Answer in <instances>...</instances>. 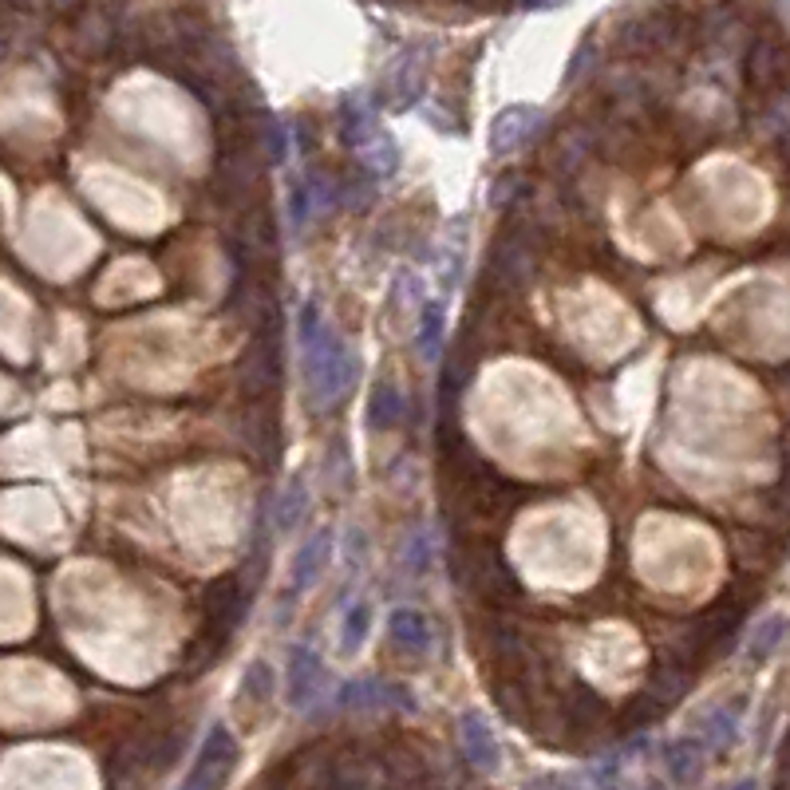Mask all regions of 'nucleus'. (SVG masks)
I'll list each match as a JSON object with an SVG mask.
<instances>
[{"mask_svg": "<svg viewBox=\"0 0 790 790\" xmlns=\"http://www.w3.org/2000/svg\"><path fill=\"white\" fill-rule=\"evenodd\" d=\"M301 368L321 412L344 400L352 379H356V352L321 321L316 304L301 309Z\"/></svg>", "mask_w": 790, "mask_h": 790, "instance_id": "nucleus-1", "label": "nucleus"}, {"mask_svg": "<svg viewBox=\"0 0 790 790\" xmlns=\"http://www.w3.org/2000/svg\"><path fill=\"white\" fill-rule=\"evenodd\" d=\"M250 609V585L241 574H226L222 581H214L202 593V628H198L195 644L186 652L190 672H206V664H214L226 652L234 628L241 625Z\"/></svg>", "mask_w": 790, "mask_h": 790, "instance_id": "nucleus-2", "label": "nucleus"}, {"mask_svg": "<svg viewBox=\"0 0 790 790\" xmlns=\"http://www.w3.org/2000/svg\"><path fill=\"white\" fill-rule=\"evenodd\" d=\"M241 748L234 731L226 724H214L202 739V748L195 755V767L186 775V787H226L234 767H238Z\"/></svg>", "mask_w": 790, "mask_h": 790, "instance_id": "nucleus-3", "label": "nucleus"}, {"mask_svg": "<svg viewBox=\"0 0 790 790\" xmlns=\"http://www.w3.org/2000/svg\"><path fill=\"white\" fill-rule=\"evenodd\" d=\"M336 707H352V712H384V707H400L415 712V700L407 688L384 680H352L336 692Z\"/></svg>", "mask_w": 790, "mask_h": 790, "instance_id": "nucleus-4", "label": "nucleus"}, {"mask_svg": "<svg viewBox=\"0 0 790 790\" xmlns=\"http://www.w3.org/2000/svg\"><path fill=\"white\" fill-rule=\"evenodd\" d=\"M541 123H546V115H541V108H530V103H514V108L499 111V120L490 127V151L499 159L522 151L541 130Z\"/></svg>", "mask_w": 790, "mask_h": 790, "instance_id": "nucleus-5", "label": "nucleus"}, {"mask_svg": "<svg viewBox=\"0 0 790 790\" xmlns=\"http://www.w3.org/2000/svg\"><path fill=\"white\" fill-rule=\"evenodd\" d=\"M321 656H316L309 644H292L289 649V704L297 712L313 704L316 692H321Z\"/></svg>", "mask_w": 790, "mask_h": 790, "instance_id": "nucleus-6", "label": "nucleus"}, {"mask_svg": "<svg viewBox=\"0 0 790 790\" xmlns=\"http://www.w3.org/2000/svg\"><path fill=\"white\" fill-rule=\"evenodd\" d=\"M459 743H463V755L466 763H475L478 770H494L499 767V739H494V731L487 727V719L478 712H466L463 719H459Z\"/></svg>", "mask_w": 790, "mask_h": 790, "instance_id": "nucleus-7", "label": "nucleus"}, {"mask_svg": "<svg viewBox=\"0 0 790 790\" xmlns=\"http://www.w3.org/2000/svg\"><path fill=\"white\" fill-rule=\"evenodd\" d=\"M743 712H748V704H743V695H736V700H727V704L712 707V712L704 715V724H700V748L707 751V755H715V751H724L731 739H736L739 724H743Z\"/></svg>", "mask_w": 790, "mask_h": 790, "instance_id": "nucleus-8", "label": "nucleus"}, {"mask_svg": "<svg viewBox=\"0 0 790 790\" xmlns=\"http://www.w3.org/2000/svg\"><path fill=\"white\" fill-rule=\"evenodd\" d=\"M328 557H333V530H321V534H313V538L304 541L301 553H297V562H292V593H289V601H292V597H301L304 589H313L316 577L325 574Z\"/></svg>", "mask_w": 790, "mask_h": 790, "instance_id": "nucleus-9", "label": "nucleus"}, {"mask_svg": "<svg viewBox=\"0 0 790 790\" xmlns=\"http://www.w3.org/2000/svg\"><path fill=\"white\" fill-rule=\"evenodd\" d=\"M368 415H372V427L376 431H396L403 423V415H407V396L400 391V384H391V379H384V384H376V391H372V403H368Z\"/></svg>", "mask_w": 790, "mask_h": 790, "instance_id": "nucleus-10", "label": "nucleus"}, {"mask_svg": "<svg viewBox=\"0 0 790 790\" xmlns=\"http://www.w3.org/2000/svg\"><path fill=\"white\" fill-rule=\"evenodd\" d=\"M388 628H391V640H396L400 649L415 652V656L431 652V625H427V617L415 613V609H396Z\"/></svg>", "mask_w": 790, "mask_h": 790, "instance_id": "nucleus-11", "label": "nucleus"}, {"mask_svg": "<svg viewBox=\"0 0 790 790\" xmlns=\"http://www.w3.org/2000/svg\"><path fill=\"white\" fill-rule=\"evenodd\" d=\"M704 758L707 751L700 748V739H672L664 748V770L672 782H692L704 770Z\"/></svg>", "mask_w": 790, "mask_h": 790, "instance_id": "nucleus-12", "label": "nucleus"}, {"mask_svg": "<svg viewBox=\"0 0 790 790\" xmlns=\"http://www.w3.org/2000/svg\"><path fill=\"white\" fill-rule=\"evenodd\" d=\"M443 304L439 301H427L423 304V313H419V333H415V344H419V356L423 360H435L439 352H443V328H447V321H443Z\"/></svg>", "mask_w": 790, "mask_h": 790, "instance_id": "nucleus-13", "label": "nucleus"}, {"mask_svg": "<svg viewBox=\"0 0 790 790\" xmlns=\"http://www.w3.org/2000/svg\"><path fill=\"white\" fill-rule=\"evenodd\" d=\"M304 506H309V490H304V482H301V478H292V482H289V490H285V494H281V502H277V510H269L273 530H277V534L292 530V526H297V522H301Z\"/></svg>", "mask_w": 790, "mask_h": 790, "instance_id": "nucleus-14", "label": "nucleus"}, {"mask_svg": "<svg viewBox=\"0 0 790 790\" xmlns=\"http://www.w3.org/2000/svg\"><path fill=\"white\" fill-rule=\"evenodd\" d=\"M273 684H277V676H273V668L265 661H253L250 668H246V676H241V700L246 704H269L273 700Z\"/></svg>", "mask_w": 790, "mask_h": 790, "instance_id": "nucleus-15", "label": "nucleus"}, {"mask_svg": "<svg viewBox=\"0 0 790 790\" xmlns=\"http://www.w3.org/2000/svg\"><path fill=\"white\" fill-rule=\"evenodd\" d=\"M372 628V605L368 601H356V605L344 613V632H340V649L344 652H360L364 637H368Z\"/></svg>", "mask_w": 790, "mask_h": 790, "instance_id": "nucleus-16", "label": "nucleus"}, {"mask_svg": "<svg viewBox=\"0 0 790 790\" xmlns=\"http://www.w3.org/2000/svg\"><path fill=\"white\" fill-rule=\"evenodd\" d=\"M782 617H770L767 620V632H763V628H758V640L755 644H751V661H767L770 652L779 649V640H782Z\"/></svg>", "mask_w": 790, "mask_h": 790, "instance_id": "nucleus-17", "label": "nucleus"}, {"mask_svg": "<svg viewBox=\"0 0 790 790\" xmlns=\"http://www.w3.org/2000/svg\"><path fill=\"white\" fill-rule=\"evenodd\" d=\"M289 202H292V229H301L304 222H309V206H313V195H309V186H292V195H289Z\"/></svg>", "mask_w": 790, "mask_h": 790, "instance_id": "nucleus-18", "label": "nucleus"}]
</instances>
